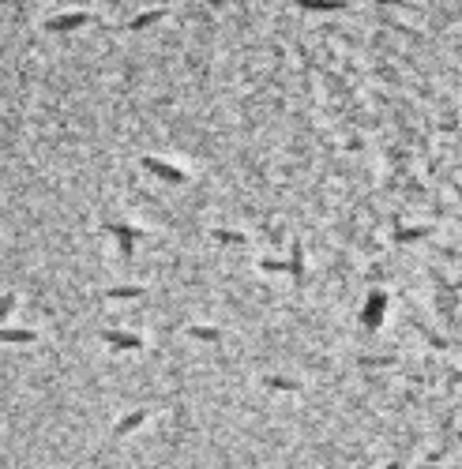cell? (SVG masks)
I'll return each mask as SVG.
<instances>
[{
	"instance_id": "obj_1",
	"label": "cell",
	"mask_w": 462,
	"mask_h": 469,
	"mask_svg": "<svg viewBox=\"0 0 462 469\" xmlns=\"http://www.w3.org/2000/svg\"><path fill=\"white\" fill-rule=\"evenodd\" d=\"M106 233H113L117 241H121V256H124V263H132V256H135V241H139V229L128 226V221H109L106 226Z\"/></svg>"
},
{
	"instance_id": "obj_2",
	"label": "cell",
	"mask_w": 462,
	"mask_h": 469,
	"mask_svg": "<svg viewBox=\"0 0 462 469\" xmlns=\"http://www.w3.org/2000/svg\"><path fill=\"white\" fill-rule=\"evenodd\" d=\"M384 312H387V297H384L380 289L369 293V304L361 308V323H365L369 330H376L380 323H384Z\"/></svg>"
},
{
	"instance_id": "obj_3",
	"label": "cell",
	"mask_w": 462,
	"mask_h": 469,
	"mask_svg": "<svg viewBox=\"0 0 462 469\" xmlns=\"http://www.w3.org/2000/svg\"><path fill=\"white\" fill-rule=\"evenodd\" d=\"M91 23V15L86 12H68V15H53L49 23H45V30H53V34H68V30H79Z\"/></svg>"
},
{
	"instance_id": "obj_4",
	"label": "cell",
	"mask_w": 462,
	"mask_h": 469,
	"mask_svg": "<svg viewBox=\"0 0 462 469\" xmlns=\"http://www.w3.org/2000/svg\"><path fill=\"white\" fill-rule=\"evenodd\" d=\"M143 169L147 173H154V177H162V180H170V184H185V173L177 169V165H170V162H158V158H143Z\"/></svg>"
},
{
	"instance_id": "obj_5",
	"label": "cell",
	"mask_w": 462,
	"mask_h": 469,
	"mask_svg": "<svg viewBox=\"0 0 462 469\" xmlns=\"http://www.w3.org/2000/svg\"><path fill=\"white\" fill-rule=\"evenodd\" d=\"M286 270H290V274H293V282H297V285H305V248H301V241H293L290 244V259H286Z\"/></svg>"
},
{
	"instance_id": "obj_6",
	"label": "cell",
	"mask_w": 462,
	"mask_h": 469,
	"mask_svg": "<svg viewBox=\"0 0 462 469\" xmlns=\"http://www.w3.org/2000/svg\"><path fill=\"white\" fill-rule=\"evenodd\" d=\"M102 338H106V346H113V349H128V353L143 349V338H139V335H124V330H102Z\"/></svg>"
},
{
	"instance_id": "obj_7",
	"label": "cell",
	"mask_w": 462,
	"mask_h": 469,
	"mask_svg": "<svg viewBox=\"0 0 462 469\" xmlns=\"http://www.w3.org/2000/svg\"><path fill=\"white\" fill-rule=\"evenodd\" d=\"M0 341L4 346H27V341H38L34 330H23V327H0Z\"/></svg>"
},
{
	"instance_id": "obj_8",
	"label": "cell",
	"mask_w": 462,
	"mask_h": 469,
	"mask_svg": "<svg viewBox=\"0 0 462 469\" xmlns=\"http://www.w3.org/2000/svg\"><path fill=\"white\" fill-rule=\"evenodd\" d=\"M162 19H165V8H150V12L135 15V19L128 23V30H147V27H154V23H162Z\"/></svg>"
},
{
	"instance_id": "obj_9",
	"label": "cell",
	"mask_w": 462,
	"mask_h": 469,
	"mask_svg": "<svg viewBox=\"0 0 462 469\" xmlns=\"http://www.w3.org/2000/svg\"><path fill=\"white\" fill-rule=\"evenodd\" d=\"M143 420H147V413H143V409H135V413H128V417H121V420H117L113 435H117V440H121V435H128V432H135V428H139Z\"/></svg>"
},
{
	"instance_id": "obj_10",
	"label": "cell",
	"mask_w": 462,
	"mask_h": 469,
	"mask_svg": "<svg viewBox=\"0 0 462 469\" xmlns=\"http://www.w3.org/2000/svg\"><path fill=\"white\" fill-rule=\"evenodd\" d=\"M301 8L305 12H342V0H301Z\"/></svg>"
},
{
	"instance_id": "obj_11",
	"label": "cell",
	"mask_w": 462,
	"mask_h": 469,
	"mask_svg": "<svg viewBox=\"0 0 462 469\" xmlns=\"http://www.w3.org/2000/svg\"><path fill=\"white\" fill-rule=\"evenodd\" d=\"M432 233L428 226H413V229H398L395 233V241H402V244H413V241H425V237Z\"/></svg>"
},
{
	"instance_id": "obj_12",
	"label": "cell",
	"mask_w": 462,
	"mask_h": 469,
	"mask_svg": "<svg viewBox=\"0 0 462 469\" xmlns=\"http://www.w3.org/2000/svg\"><path fill=\"white\" fill-rule=\"evenodd\" d=\"M106 297H109V300H132V297H143V285H113Z\"/></svg>"
},
{
	"instance_id": "obj_13",
	"label": "cell",
	"mask_w": 462,
	"mask_h": 469,
	"mask_svg": "<svg viewBox=\"0 0 462 469\" xmlns=\"http://www.w3.org/2000/svg\"><path fill=\"white\" fill-rule=\"evenodd\" d=\"M214 241L237 244V248H241V244H249V237H244V233H233V229H214Z\"/></svg>"
},
{
	"instance_id": "obj_14",
	"label": "cell",
	"mask_w": 462,
	"mask_h": 469,
	"mask_svg": "<svg viewBox=\"0 0 462 469\" xmlns=\"http://www.w3.org/2000/svg\"><path fill=\"white\" fill-rule=\"evenodd\" d=\"M264 383L270 387V391H301V387L293 383V379H282V376H267Z\"/></svg>"
},
{
	"instance_id": "obj_15",
	"label": "cell",
	"mask_w": 462,
	"mask_h": 469,
	"mask_svg": "<svg viewBox=\"0 0 462 469\" xmlns=\"http://www.w3.org/2000/svg\"><path fill=\"white\" fill-rule=\"evenodd\" d=\"M188 335L199 338V341H222V335L214 327H188Z\"/></svg>"
},
{
	"instance_id": "obj_16",
	"label": "cell",
	"mask_w": 462,
	"mask_h": 469,
	"mask_svg": "<svg viewBox=\"0 0 462 469\" xmlns=\"http://www.w3.org/2000/svg\"><path fill=\"white\" fill-rule=\"evenodd\" d=\"M387 364H395V357H365L361 368H387Z\"/></svg>"
},
{
	"instance_id": "obj_17",
	"label": "cell",
	"mask_w": 462,
	"mask_h": 469,
	"mask_svg": "<svg viewBox=\"0 0 462 469\" xmlns=\"http://www.w3.org/2000/svg\"><path fill=\"white\" fill-rule=\"evenodd\" d=\"M12 312H15V297H12V293H8V297H0V323H4Z\"/></svg>"
},
{
	"instance_id": "obj_18",
	"label": "cell",
	"mask_w": 462,
	"mask_h": 469,
	"mask_svg": "<svg viewBox=\"0 0 462 469\" xmlns=\"http://www.w3.org/2000/svg\"><path fill=\"white\" fill-rule=\"evenodd\" d=\"M384 469H402V462H387Z\"/></svg>"
}]
</instances>
